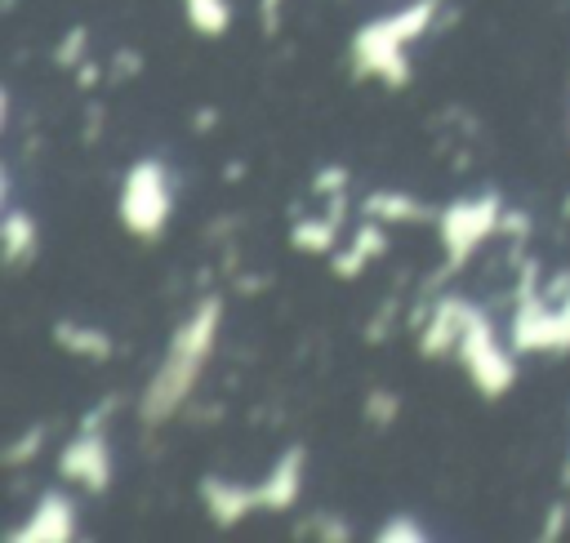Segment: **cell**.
Listing matches in <instances>:
<instances>
[{
    "label": "cell",
    "mask_w": 570,
    "mask_h": 543,
    "mask_svg": "<svg viewBox=\"0 0 570 543\" xmlns=\"http://www.w3.org/2000/svg\"><path fill=\"white\" fill-rule=\"evenodd\" d=\"M223 316H227V298L214 289V294H200L191 303V312L174 325V334L165 343V356H160V365L151 369L142 396H138L142 432H160L165 423H174L191 405V396L200 387V374L218 352Z\"/></svg>",
    "instance_id": "6da1fadb"
},
{
    "label": "cell",
    "mask_w": 570,
    "mask_h": 543,
    "mask_svg": "<svg viewBox=\"0 0 570 543\" xmlns=\"http://www.w3.org/2000/svg\"><path fill=\"white\" fill-rule=\"evenodd\" d=\"M441 4L445 0H410L396 13H379L370 22L356 27L347 62H352V80H379L383 89L401 93L414 80L410 67V45L423 40L428 31H441Z\"/></svg>",
    "instance_id": "7a4b0ae2"
},
{
    "label": "cell",
    "mask_w": 570,
    "mask_h": 543,
    "mask_svg": "<svg viewBox=\"0 0 570 543\" xmlns=\"http://www.w3.org/2000/svg\"><path fill=\"white\" fill-rule=\"evenodd\" d=\"M499 214H503V196L499 191H481V196H459L450 205L436 209V236H441V267L423 280V298H436L476 254L490 236H499Z\"/></svg>",
    "instance_id": "3957f363"
},
{
    "label": "cell",
    "mask_w": 570,
    "mask_h": 543,
    "mask_svg": "<svg viewBox=\"0 0 570 543\" xmlns=\"http://www.w3.org/2000/svg\"><path fill=\"white\" fill-rule=\"evenodd\" d=\"M508 343L517 356H566L570 352V267L539 280L512 303Z\"/></svg>",
    "instance_id": "277c9868"
},
{
    "label": "cell",
    "mask_w": 570,
    "mask_h": 543,
    "mask_svg": "<svg viewBox=\"0 0 570 543\" xmlns=\"http://www.w3.org/2000/svg\"><path fill=\"white\" fill-rule=\"evenodd\" d=\"M116 218L138 245H156L174 218V178L160 156H138L116 196Z\"/></svg>",
    "instance_id": "5b68a950"
},
{
    "label": "cell",
    "mask_w": 570,
    "mask_h": 543,
    "mask_svg": "<svg viewBox=\"0 0 570 543\" xmlns=\"http://www.w3.org/2000/svg\"><path fill=\"white\" fill-rule=\"evenodd\" d=\"M454 361L463 365V374H468V383L481 401H503L517 387V374H521L517 369V347L499 338V329H494V320L481 303H472V312H468V329H463V343H459Z\"/></svg>",
    "instance_id": "8992f818"
},
{
    "label": "cell",
    "mask_w": 570,
    "mask_h": 543,
    "mask_svg": "<svg viewBox=\"0 0 570 543\" xmlns=\"http://www.w3.org/2000/svg\"><path fill=\"white\" fill-rule=\"evenodd\" d=\"M58 481L85 490V494H107L111 490V441L107 427H76L71 441L58 450Z\"/></svg>",
    "instance_id": "52a82bcc"
},
{
    "label": "cell",
    "mask_w": 570,
    "mask_h": 543,
    "mask_svg": "<svg viewBox=\"0 0 570 543\" xmlns=\"http://www.w3.org/2000/svg\"><path fill=\"white\" fill-rule=\"evenodd\" d=\"M468 312H472V298L454 294V289H441L436 298H428V316L419 320V356L423 361H445L459 352L463 343V329H468Z\"/></svg>",
    "instance_id": "ba28073f"
},
{
    "label": "cell",
    "mask_w": 570,
    "mask_h": 543,
    "mask_svg": "<svg viewBox=\"0 0 570 543\" xmlns=\"http://www.w3.org/2000/svg\"><path fill=\"white\" fill-rule=\"evenodd\" d=\"M76 521H80L76 498L62 485H49V490H40L27 521L18 530H9L4 539L9 543H67V539H76Z\"/></svg>",
    "instance_id": "9c48e42d"
},
{
    "label": "cell",
    "mask_w": 570,
    "mask_h": 543,
    "mask_svg": "<svg viewBox=\"0 0 570 543\" xmlns=\"http://www.w3.org/2000/svg\"><path fill=\"white\" fill-rule=\"evenodd\" d=\"M347 223H352V196L347 191H338V196H330L325 205H321V214H298L294 223H289V249H298V254H334L338 245H343V231H347Z\"/></svg>",
    "instance_id": "30bf717a"
},
{
    "label": "cell",
    "mask_w": 570,
    "mask_h": 543,
    "mask_svg": "<svg viewBox=\"0 0 570 543\" xmlns=\"http://www.w3.org/2000/svg\"><path fill=\"white\" fill-rule=\"evenodd\" d=\"M303 476H307V445H285L276 454V463L267 467V476L258 481V512H294L303 498Z\"/></svg>",
    "instance_id": "8fae6325"
},
{
    "label": "cell",
    "mask_w": 570,
    "mask_h": 543,
    "mask_svg": "<svg viewBox=\"0 0 570 543\" xmlns=\"http://www.w3.org/2000/svg\"><path fill=\"white\" fill-rule=\"evenodd\" d=\"M196 494H200L205 516H209L218 530H236L249 512H258V481H227V476L205 472V476L196 481Z\"/></svg>",
    "instance_id": "7c38bea8"
},
{
    "label": "cell",
    "mask_w": 570,
    "mask_h": 543,
    "mask_svg": "<svg viewBox=\"0 0 570 543\" xmlns=\"http://www.w3.org/2000/svg\"><path fill=\"white\" fill-rule=\"evenodd\" d=\"M387 249H392V227L379 223V218L356 214V227H352L347 240L330 254V272H334L338 280H356V276H361L370 263H379Z\"/></svg>",
    "instance_id": "4fadbf2b"
},
{
    "label": "cell",
    "mask_w": 570,
    "mask_h": 543,
    "mask_svg": "<svg viewBox=\"0 0 570 543\" xmlns=\"http://www.w3.org/2000/svg\"><path fill=\"white\" fill-rule=\"evenodd\" d=\"M40 258V223L31 209L22 205H4L0 218V263L9 276H22L31 263Z\"/></svg>",
    "instance_id": "5bb4252c"
},
{
    "label": "cell",
    "mask_w": 570,
    "mask_h": 543,
    "mask_svg": "<svg viewBox=\"0 0 570 543\" xmlns=\"http://www.w3.org/2000/svg\"><path fill=\"white\" fill-rule=\"evenodd\" d=\"M356 214L379 218V223H387V227H419V223H436V209H432V205H423V200H419V196H410V191H392V187L365 191V196H361V205H356Z\"/></svg>",
    "instance_id": "9a60e30c"
},
{
    "label": "cell",
    "mask_w": 570,
    "mask_h": 543,
    "mask_svg": "<svg viewBox=\"0 0 570 543\" xmlns=\"http://www.w3.org/2000/svg\"><path fill=\"white\" fill-rule=\"evenodd\" d=\"M49 334H53V347L67 352V356H76V361L102 365V361L116 356V338L102 325H89V320H76V316H58Z\"/></svg>",
    "instance_id": "2e32d148"
},
{
    "label": "cell",
    "mask_w": 570,
    "mask_h": 543,
    "mask_svg": "<svg viewBox=\"0 0 570 543\" xmlns=\"http://www.w3.org/2000/svg\"><path fill=\"white\" fill-rule=\"evenodd\" d=\"M183 18H187V27H191L196 36L223 40V36L232 31L236 9H232V0H183Z\"/></svg>",
    "instance_id": "e0dca14e"
},
{
    "label": "cell",
    "mask_w": 570,
    "mask_h": 543,
    "mask_svg": "<svg viewBox=\"0 0 570 543\" xmlns=\"http://www.w3.org/2000/svg\"><path fill=\"white\" fill-rule=\"evenodd\" d=\"M45 441H49V423H27L4 450H0V467H9V472H18V467H31L36 463V454L45 450Z\"/></svg>",
    "instance_id": "ac0fdd59"
},
{
    "label": "cell",
    "mask_w": 570,
    "mask_h": 543,
    "mask_svg": "<svg viewBox=\"0 0 570 543\" xmlns=\"http://www.w3.org/2000/svg\"><path fill=\"white\" fill-rule=\"evenodd\" d=\"M361 418H365V427L387 432V427L401 418V396H396L392 387H383V383L365 387V396H361Z\"/></svg>",
    "instance_id": "d6986e66"
},
{
    "label": "cell",
    "mask_w": 570,
    "mask_h": 543,
    "mask_svg": "<svg viewBox=\"0 0 570 543\" xmlns=\"http://www.w3.org/2000/svg\"><path fill=\"white\" fill-rule=\"evenodd\" d=\"M289 534H294V539H321V543H347V539H352V530H347V521H343L338 512H312V516H303Z\"/></svg>",
    "instance_id": "ffe728a7"
},
{
    "label": "cell",
    "mask_w": 570,
    "mask_h": 543,
    "mask_svg": "<svg viewBox=\"0 0 570 543\" xmlns=\"http://www.w3.org/2000/svg\"><path fill=\"white\" fill-rule=\"evenodd\" d=\"M85 58H89V27L76 22V27H67V31L58 36V45H53V67H58V71H76Z\"/></svg>",
    "instance_id": "44dd1931"
},
{
    "label": "cell",
    "mask_w": 570,
    "mask_h": 543,
    "mask_svg": "<svg viewBox=\"0 0 570 543\" xmlns=\"http://www.w3.org/2000/svg\"><path fill=\"white\" fill-rule=\"evenodd\" d=\"M374 539H379V543H423L428 530L419 525V516H410V512H392V516H383V525L374 530Z\"/></svg>",
    "instance_id": "7402d4cb"
},
{
    "label": "cell",
    "mask_w": 570,
    "mask_h": 543,
    "mask_svg": "<svg viewBox=\"0 0 570 543\" xmlns=\"http://www.w3.org/2000/svg\"><path fill=\"white\" fill-rule=\"evenodd\" d=\"M142 67H147L142 49H129V45H120V49L111 53V62H107V85H129L134 76H142Z\"/></svg>",
    "instance_id": "603a6c76"
},
{
    "label": "cell",
    "mask_w": 570,
    "mask_h": 543,
    "mask_svg": "<svg viewBox=\"0 0 570 543\" xmlns=\"http://www.w3.org/2000/svg\"><path fill=\"white\" fill-rule=\"evenodd\" d=\"M347 187H352V169H347V165H321V169L312 174V182H307V191L321 196V200H330V196H338V191H347Z\"/></svg>",
    "instance_id": "cb8c5ba5"
},
{
    "label": "cell",
    "mask_w": 570,
    "mask_h": 543,
    "mask_svg": "<svg viewBox=\"0 0 570 543\" xmlns=\"http://www.w3.org/2000/svg\"><path fill=\"white\" fill-rule=\"evenodd\" d=\"M530 231H534V223H530V214L525 209H517V205H503V214H499V240H508V245H525L530 240Z\"/></svg>",
    "instance_id": "d4e9b609"
},
{
    "label": "cell",
    "mask_w": 570,
    "mask_h": 543,
    "mask_svg": "<svg viewBox=\"0 0 570 543\" xmlns=\"http://www.w3.org/2000/svg\"><path fill=\"white\" fill-rule=\"evenodd\" d=\"M396 312H401V298H383V303L374 307V320L361 329L365 343H383V338L392 334V325H396Z\"/></svg>",
    "instance_id": "484cf974"
},
{
    "label": "cell",
    "mask_w": 570,
    "mask_h": 543,
    "mask_svg": "<svg viewBox=\"0 0 570 543\" xmlns=\"http://www.w3.org/2000/svg\"><path fill=\"white\" fill-rule=\"evenodd\" d=\"M566 530H570V498H552L548 512H543V530H539V539H543V543H557Z\"/></svg>",
    "instance_id": "4316f807"
},
{
    "label": "cell",
    "mask_w": 570,
    "mask_h": 543,
    "mask_svg": "<svg viewBox=\"0 0 570 543\" xmlns=\"http://www.w3.org/2000/svg\"><path fill=\"white\" fill-rule=\"evenodd\" d=\"M116 409H120V396H116V392H111V396H98V401L80 414L76 427H111V414H116Z\"/></svg>",
    "instance_id": "83f0119b"
},
{
    "label": "cell",
    "mask_w": 570,
    "mask_h": 543,
    "mask_svg": "<svg viewBox=\"0 0 570 543\" xmlns=\"http://www.w3.org/2000/svg\"><path fill=\"white\" fill-rule=\"evenodd\" d=\"M71 80H76V89H85V93H94L102 80H107V62H94V58H85L76 71H71Z\"/></svg>",
    "instance_id": "f1b7e54d"
},
{
    "label": "cell",
    "mask_w": 570,
    "mask_h": 543,
    "mask_svg": "<svg viewBox=\"0 0 570 543\" xmlns=\"http://www.w3.org/2000/svg\"><path fill=\"white\" fill-rule=\"evenodd\" d=\"M281 18H285V0H258L263 36H276V31H281Z\"/></svg>",
    "instance_id": "f546056e"
},
{
    "label": "cell",
    "mask_w": 570,
    "mask_h": 543,
    "mask_svg": "<svg viewBox=\"0 0 570 543\" xmlns=\"http://www.w3.org/2000/svg\"><path fill=\"white\" fill-rule=\"evenodd\" d=\"M102 125H107V102H89V111H85V142H89V147L98 142Z\"/></svg>",
    "instance_id": "4dcf8cb0"
},
{
    "label": "cell",
    "mask_w": 570,
    "mask_h": 543,
    "mask_svg": "<svg viewBox=\"0 0 570 543\" xmlns=\"http://www.w3.org/2000/svg\"><path fill=\"white\" fill-rule=\"evenodd\" d=\"M272 285V276H263V272H240L236 276V294H263Z\"/></svg>",
    "instance_id": "1f68e13d"
},
{
    "label": "cell",
    "mask_w": 570,
    "mask_h": 543,
    "mask_svg": "<svg viewBox=\"0 0 570 543\" xmlns=\"http://www.w3.org/2000/svg\"><path fill=\"white\" fill-rule=\"evenodd\" d=\"M218 125V107H196V116H191V134H209Z\"/></svg>",
    "instance_id": "d6a6232c"
},
{
    "label": "cell",
    "mask_w": 570,
    "mask_h": 543,
    "mask_svg": "<svg viewBox=\"0 0 570 543\" xmlns=\"http://www.w3.org/2000/svg\"><path fill=\"white\" fill-rule=\"evenodd\" d=\"M9 120H13V93H9V89H0V125L9 129Z\"/></svg>",
    "instance_id": "836d02e7"
},
{
    "label": "cell",
    "mask_w": 570,
    "mask_h": 543,
    "mask_svg": "<svg viewBox=\"0 0 570 543\" xmlns=\"http://www.w3.org/2000/svg\"><path fill=\"white\" fill-rule=\"evenodd\" d=\"M245 178V160H227V169H223V182H240Z\"/></svg>",
    "instance_id": "e575fe53"
},
{
    "label": "cell",
    "mask_w": 570,
    "mask_h": 543,
    "mask_svg": "<svg viewBox=\"0 0 570 543\" xmlns=\"http://www.w3.org/2000/svg\"><path fill=\"white\" fill-rule=\"evenodd\" d=\"M561 218H570V191L561 196Z\"/></svg>",
    "instance_id": "d590c367"
}]
</instances>
